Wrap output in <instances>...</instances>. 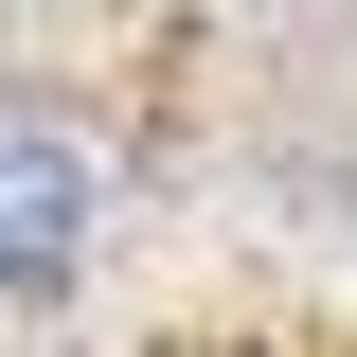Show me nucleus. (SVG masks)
<instances>
[{
	"label": "nucleus",
	"mask_w": 357,
	"mask_h": 357,
	"mask_svg": "<svg viewBox=\"0 0 357 357\" xmlns=\"http://www.w3.org/2000/svg\"><path fill=\"white\" fill-rule=\"evenodd\" d=\"M89 215H107V178H89L72 126H36V107H0V304H36V286H72Z\"/></svg>",
	"instance_id": "nucleus-1"
}]
</instances>
